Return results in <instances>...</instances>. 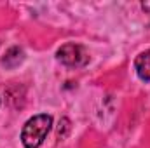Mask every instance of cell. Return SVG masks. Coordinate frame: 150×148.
Segmentation results:
<instances>
[{
	"label": "cell",
	"mask_w": 150,
	"mask_h": 148,
	"mask_svg": "<svg viewBox=\"0 0 150 148\" xmlns=\"http://www.w3.org/2000/svg\"><path fill=\"white\" fill-rule=\"evenodd\" d=\"M51 125H52V117L51 115L40 113V115L32 117L25 124V127L21 131V141H23L25 148H38L40 147L44 143L47 132L51 131Z\"/></svg>",
	"instance_id": "obj_1"
},
{
	"label": "cell",
	"mask_w": 150,
	"mask_h": 148,
	"mask_svg": "<svg viewBox=\"0 0 150 148\" xmlns=\"http://www.w3.org/2000/svg\"><path fill=\"white\" fill-rule=\"evenodd\" d=\"M58 59L70 68H80L89 63V56L79 44H65L58 49Z\"/></svg>",
	"instance_id": "obj_2"
},
{
	"label": "cell",
	"mask_w": 150,
	"mask_h": 148,
	"mask_svg": "<svg viewBox=\"0 0 150 148\" xmlns=\"http://www.w3.org/2000/svg\"><path fill=\"white\" fill-rule=\"evenodd\" d=\"M134 68L142 80H150V49L134 59Z\"/></svg>",
	"instance_id": "obj_3"
},
{
	"label": "cell",
	"mask_w": 150,
	"mask_h": 148,
	"mask_svg": "<svg viewBox=\"0 0 150 148\" xmlns=\"http://www.w3.org/2000/svg\"><path fill=\"white\" fill-rule=\"evenodd\" d=\"M23 58H25L23 56V51L19 47H12V49L7 51L5 58H2V65L7 66V68H14V66H18L23 61Z\"/></svg>",
	"instance_id": "obj_4"
},
{
	"label": "cell",
	"mask_w": 150,
	"mask_h": 148,
	"mask_svg": "<svg viewBox=\"0 0 150 148\" xmlns=\"http://www.w3.org/2000/svg\"><path fill=\"white\" fill-rule=\"evenodd\" d=\"M143 9H145V11H149V12H150V4H143Z\"/></svg>",
	"instance_id": "obj_5"
}]
</instances>
